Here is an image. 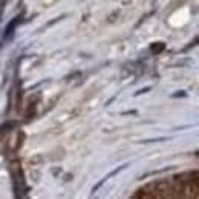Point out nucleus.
<instances>
[{
	"label": "nucleus",
	"mask_w": 199,
	"mask_h": 199,
	"mask_svg": "<svg viewBox=\"0 0 199 199\" xmlns=\"http://www.w3.org/2000/svg\"><path fill=\"white\" fill-rule=\"evenodd\" d=\"M20 20H22V15H17V17H14V19L8 23V26H6V29H5V37H6V39L12 35V32H14L15 26L20 23Z\"/></svg>",
	"instance_id": "1"
},
{
	"label": "nucleus",
	"mask_w": 199,
	"mask_h": 199,
	"mask_svg": "<svg viewBox=\"0 0 199 199\" xmlns=\"http://www.w3.org/2000/svg\"><path fill=\"white\" fill-rule=\"evenodd\" d=\"M124 167H126V164H124V165H121V167H118V168H115V170H112V172H110V173H109V175H107V176H106V181H107V179H109V178H112V176H114V175H117V173H118V172H121V170H122V168H124Z\"/></svg>",
	"instance_id": "2"
},
{
	"label": "nucleus",
	"mask_w": 199,
	"mask_h": 199,
	"mask_svg": "<svg viewBox=\"0 0 199 199\" xmlns=\"http://www.w3.org/2000/svg\"><path fill=\"white\" fill-rule=\"evenodd\" d=\"M104 182H106V178H104V179H101V181H100V182H98V184H97V185L92 189V193H95V192H97V190H98V189H100V187L104 184Z\"/></svg>",
	"instance_id": "3"
},
{
	"label": "nucleus",
	"mask_w": 199,
	"mask_h": 199,
	"mask_svg": "<svg viewBox=\"0 0 199 199\" xmlns=\"http://www.w3.org/2000/svg\"><path fill=\"white\" fill-rule=\"evenodd\" d=\"M167 138H156V139H146L143 143H158V141H165Z\"/></svg>",
	"instance_id": "4"
},
{
	"label": "nucleus",
	"mask_w": 199,
	"mask_h": 199,
	"mask_svg": "<svg viewBox=\"0 0 199 199\" xmlns=\"http://www.w3.org/2000/svg\"><path fill=\"white\" fill-rule=\"evenodd\" d=\"M150 89H152V87H144V89H141V90H138V92H136L135 95H141V93H144V92H149Z\"/></svg>",
	"instance_id": "5"
},
{
	"label": "nucleus",
	"mask_w": 199,
	"mask_h": 199,
	"mask_svg": "<svg viewBox=\"0 0 199 199\" xmlns=\"http://www.w3.org/2000/svg\"><path fill=\"white\" fill-rule=\"evenodd\" d=\"M179 95H181V97H185V92H176L173 97H179Z\"/></svg>",
	"instance_id": "6"
}]
</instances>
